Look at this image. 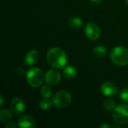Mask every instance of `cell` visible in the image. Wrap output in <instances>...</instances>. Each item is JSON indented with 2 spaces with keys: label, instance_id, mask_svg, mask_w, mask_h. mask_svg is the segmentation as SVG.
Returning a JSON list of instances; mask_svg holds the SVG:
<instances>
[{
  "label": "cell",
  "instance_id": "1",
  "mask_svg": "<svg viewBox=\"0 0 128 128\" xmlns=\"http://www.w3.org/2000/svg\"><path fill=\"white\" fill-rule=\"evenodd\" d=\"M46 60L52 67L62 69L64 68L68 62V57L62 49L52 47L46 53Z\"/></svg>",
  "mask_w": 128,
  "mask_h": 128
},
{
  "label": "cell",
  "instance_id": "2",
  "mask_svg": "<svg viewBox=\"0 0 128 128\" xmlns=\"http://www.w3.org/2000/svg\"><path fill=\"white\" fill-rule=\"evenodd\" d=\"M110 58L112 62L118 66L128 64V49L124 46H116L110 52Z\"/></svg>",
  "mask_w": 128,
  "mask_h": 128
},
{
  "label": "cell",
  "instance_id": "3",
  "mask_svg": "<svg viewBox=\"0 0 128 128\" xmlns=\"http://www.w3.org/2000/svg\"><path fill=\"white\" fill-rule=\"evenodd\" d=\"M26 80L28 83L31 86L34 88H38L44 82L43 71L38 68H32L27 72Z\"/></svg>",
  "mask_w": 128,
  "mask_h": 128
},
{
  "label": "cell",
  "instance_id": "4",
  "mask_svg": "<svg viewBox=\"0 0 128 128\" xmlns=\"http://www.w3.org/2000/svg\"><path fill=\"white\" fill-rule=\"evenodd\" d=\"M72 101V97L70 94L65 90H62L55 94L52 98V102L54 106L58 108H65L68 106Z\"/></svg>",
  "mask_w": 128,
  "mask_h": 128
},
{
  "label": "cell",
  "instance_id": "5",
  "mask_svg": "<svg viewBox=\"0 0 128 128\" xmlns=\"http://www.w3.org/2000/svg\"><path fill=\"white\" fill-rule=\"evenodd\" d=\"M113 118L118 124H124L128 122V105L120 104L113 110Z\"/></svg>",
  "mask_w": 128,
  "mask_h": 128
},
{
  "label": "cell",
  "instance_id": "6",
  "mask_svg": "<svg viewBox=\"0 0 128 128\" xmlns=\"http://www.w3.org/2000/svg\"><path fill=\"white\" fill-rule=\"evenodd\" d=\"M85 32L86 36L92 40H98L101 34V32L98 25L93 22H89L86 26Z\"/></svg>",
  "mask_w": 128,
  "mask_h": 128
},
{
  "label": "cell",
  "instance_id": "7",
  "mask_svg": "<svg viewBox=\"0 0 128 128\" xmlns=\"http://www.w3.org/2000/svg\"><path fill=\"white\" fill-rule=\"evenodd\" d=\"M101 93L106 97H113L118 92V86L112 82H106L100 86Z\"/></svg>",
  "mask_w": 128,
  "mask_h": 128
},
{
  "label": "cell",
  "instance_id": "8",
  "mask_svg": "<svg viewBox=\"0 0 128 128\" xmlns=\"http://www.w3.org/2000/svg\"><path fill=\"white\" fill-rule=\"evenodd\" d=\"M45 80L49 86H56L61 80L60 73L55 69H51L46 73Z\"/></svg>",
  "mask_w": 128,
  "mask_h": 128
},
{
  "label": "cell",
  "instance_id": "9",
  "mask_svg": "<svg viewBox=\"0 0 128 128\" xmlns=\"http://www.w3.org/2000/svg\"><path fill=\"white\" fill-rule=\"evenodd\" d=\"M10 110L16 115L22 114L26 110V104L23 100L19 98H14L10 102Z\"/></svg>",
  "mask_w": 128,
  "mask_h": 128
},
{
  "label": "cell",
  "instance_id": "10",
  "mask_svg": "<svg viewBox=\"0 0 128 128\" xmlns=\"http://www.w3.org/2000/svg\"><path fill=\"white\" fill-rule=\"evenodd\" d=\"M18 126L20 128H34L35 122L34 118L28 115L22 116L17 120Z\"/></svg>",
  "mask_w": 128,
  "mask_h": 128
},
{
  "label": "cell",
  "instance_id": "11",
  "mask_svg": "<svg viewBox=\"0 0 128 128\" xmlns=\"http://www.w3.org/2000/svg\"><path fill=\"white\" fill-rule=\"evenodd\" d=\"M39 53L37 50H30L26 56L24 62L26 64L30 66V65H34L35 64L38 60H39Z\"/></svg>",
  "mask_w": 128,
  "mask_h": 128
},
{
  "label": "cell",
  "instance_id": "12",
  "mask_svg": "<svg viewBox=\"0 0 128 128\" xmlns=\"http://www.w3.org/2000/svg\"><path fill=\"white\" fill-rule=\"evenodd\" d=\"M63 74H64V76L66 79L72 80L76 76L77 70L74 66H68V67L64 68V69L63 70Z\"/></svg>",
  "mask_w": 128,
  "mask_h": 128
},
{
  "label": "cell",
  "instance_id": "13",
  "mask_svg": "<svg viewBox=\"0 0 128 128\" xmlns=\"http://www.w3.org/2000/svg\"><path fill=\"white\" fill-rule=\"evenodd\" d=\"M68 23L70 27L73 28H80L82 26V21L80 17L77 16H70L68 20Z\"/></svg>",
  "mask_w": 128,
  "mask_h": 128
},
{
  "label": "cell",
  "instance_id": "14",
  "mask_svg": "<svg viewBox=\"0 0 128 128\" xmlns=\"http://www.w3.org/2000/svg\"><path fill=\"white\" fill-rule=\"evenodd\" d=\"M93 54L98 58H104L107 54V50L104 46H98L93 49Z\"/></svg>",
  "mask_w": 128,
  "mask_h": 128
},
{
  "label": "cell",
  "instance_id": "15",
  "mask_svg": "<svg viewBox=\"0 0 128 128\" xmlns=\"http://www.w3.org/2000/svg\"><path fill=\"white\" fill-rule=\"evenodd\" d=\"M52 105H54L53 102H52V100H50V98H44L40 102V108L44 111L50 110L52 108Z\"/></svg>",
  "mask_w": 128,
  "mask_h": 128
},
{
  "label": "cell",
  "instance_id": "16",
  "mask_svg": "<svg viewBox=\"0 0 128 128\" xmlns=\"http://www.w3.org/2000/svg\"><path fill=\"white\" fill-rule=\"evenodd\" d=\"M12 118L11 112L6 109H3L0 112V119L2 122H8Z\"/></svg>",
  "mask_w": 128,
  "mask_h": 128
},
{
  "label": "cell",
  "instance_id": "17",
  "mask_svg": "<svg viewBox=\"0 0 128 128\" xmlns=\"http://www.w3.org/2000/svg\"><path fill=\"white\" fill-rule=\"evenodd\" d=\"M41 94L44 98H50L52 96V90L50 87L47 86H44L41 88Z\"/></svg>",
  "mask_w": 128,
  "mask_h": 128
},
{
  "label": "cell",
  "instance_id": "18",
  "mask_svg": "<svg viewBox=\"0 0 128 128\" xmlns=\"http://www.w3.org/2000/svg\"><path fill=\"white\" fill-rule=\"evenodd\" d=\"M104 108L106 110L112 111V110H115V108H116V104H115L114 100H112L111 99H106L104 102Z\"/></svg>",
  "mask_w": 128,
  "mask_h": 128
},
{
  "label": "cell",
  "instance_id": "19",
  "mask_svg": "<svg viewBox=\"0 0 128 128\" xmlns=\"http://www.w3.org/2000/svg\"><path fill=\"white\" fill-rule=\"evenodd\" d=\"M120 99L124 103L128 104V88H124L120 92Z\"/></svg>",
  "mask_w": 128,
  "mask_h": 128
},
{
  "label": "cell",
  "instance_id": "20",
  "mask_svg": "<svg viewBox=\"0 0 128 128\" xmlns=\"http://www.w3.org/2000/svg\"><path fill=\"white\" fill-rule=\"evenodd\" d=\"M16 127H19L18 126V124H16L14 122H7V124H5V128H16Z\"/></svg>",
  "mask_w": 128,
  "mask_h": 128
},
{
  "label": "cell",
  "instance_id": "21",
  "mask_svg": "<svg viewBox=\"0 0 128 128\" xmlns=\"http://www.w3.org/2000/svg\"><path fill=\"white\" fill-rule=\"evenodd\" d=\"M0 100H1V102H0V106H2L4 105V98H3L2 95L0 96Z\"/></svg>",
  "mask_w": 128,
  "mask_h": 128
},
{
  "label": "cell",
  "instance_id": "22",
  "mask_svg": "<svg viewBox=\"0 0 128 128\" xmlns=\"http://www.w3.org/2000/svg\"><path fill=\"white\" fill-rule=\"evenodd\" d=\"M110 127H111L110 125L106 124H102V125H100V128H110Z\"/></svg>",
  "mask_w": 128,
  "mask_h": 128
},
{
  "label": "cell",
  "instance_id": "23",
  "mask_svg": "<svg viewBox=\"0 0 128 128\" xmlns=\"http://www.w3.org/2000/svg\"><path fill=\"white\" fill-rule=\"evenodd\" d=\"M93 3H95V4H99L102 2V0H91Z\"/></svg>",
  "mask_w": 128,
  "mask_h": 128
},
{
  "label": "cell",
  "instance_id": "24",
  "mask_svg": "<svg viewBox=\"0 0 128 128\" xmlns=\"http://www.w3.org/2000/svg\"><path fill=\"white\" fill-rule=\"evenodd\" d=\"M126 2H127V4H128V0H126Z\"/></svg>",
  "mask_w": 128,
  "mask_h": 128
}]
</instances>
